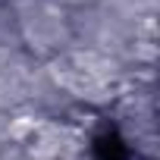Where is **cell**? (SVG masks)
<instances>
[{
  "instance_id": "obj_1",
  "label": "cell",
  "mask_w": 160,
  "mask_h": 160,
  "mask_svg": "<svg viewBox=\"0 0 160 160\" xmlns=\"http://www.w3.org/2000/svg\"><path fill=\"white\" fill-rule=\"evenodd\" d=\"M28 132H35V119H19V122H13V126H10V135H13L16 141L28 138Z\"/></svg>"
}]
</instances>
